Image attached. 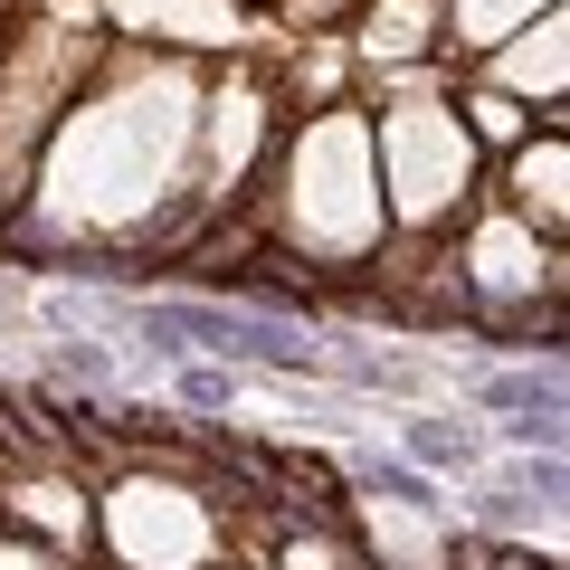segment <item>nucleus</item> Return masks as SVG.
Wrapping results in <instances>:
<instances>
[{
	"mask_svg": "<svg viewBox=\"0 0 570 570\" xmlns=\"http://www.w3.org/2000/svg\"><path fill=\"white\" fill-rule=\"evenodd\" d=\"M409 448H419V466H475V438L448 419H409Z\"/></svg>",
	"mask_w": 570,
	"mask_h": 570,
	"instance_id": "f257e3e1",
	"label": "nucleus"
},
{
	"mask_svg": "<svg viewBox=\"0 0 570 570\" xmlns=\"http://www.w3.org/2000/svg\"><path fill=\"white\" fill-rule=\"evenodd\" d=\"M523 200L542 209V219L561 209V153H542V163H523Z\"/></svg>",
	"mask_w": 570,
	"mask_h": 570,
	"instance_id": "f03ea898",
	"label": "nucleus"
},
{
	"mask_svg": "<svg viewBox=\"0 0 570 570\" xmlns=\"http://www.w3.org/2000/svg\"><path fill=\"white\" fill-rule=\"evenodd\" d=\"M475 134H494V142H513V134H523V115H513L504 96H475Z\"/></svg>",
	"mask_w": 570,
	"mask_h": 570,
	"instance_id": "7ed1b4c3",
	"label": "nucleus"
},
{
	"mask_svg": "<svg viewBox=\"0 0 570 570\" xmlns=\"http://www.w3.org/2000/svg\"><path fill=\"white\" fill-rule=\"evenodd\" d=\"M228 390H238V381H228V371H181V400H190V409H219Z\"/></svg>",
	"mask_w": 570,
	"mask_h": 570,
	"instance_id": "20e7f679",
	"label": "nucleus"
},
{
	"mask_svg": "<svg viewBox=\"0 0 570 570\" xmlns=\"http://www.w3.org/2000/svg\"><path fill=\"white\" fill-rule=\"evenodd\" d=\"M285 570H352V561L333 542H295V551H285Z\"/></svg>",
	"mask_w": 570,
	"mask_h": 570,
	"instance_id": "39448f33",
	"label": "nucleus"
},
{
	"mask_svg": "<svg viewBox=\"0 0 570 570\" xmlns=\"http://www.w3.org/2000/svg\"><path fill=\"white\" fill-rule=\"evenodd\" d=\"M0 570H39V561H29V551H0Z\"/></svg>",
	"mask_w": 570,
	"mask_h": 570,
	"instance_id": "423d86ee",
	"label": "nucleus"
}]
</instances>
